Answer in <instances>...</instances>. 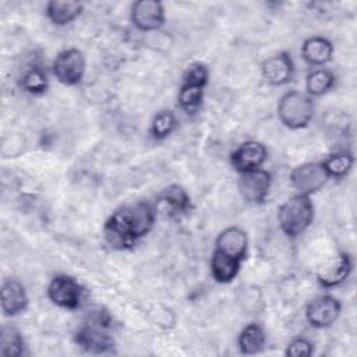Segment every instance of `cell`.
<instances>
[{
  "mask_svg": "<svg viewBox=\"0 0 357 357\" xmlns=\"http://www.w3.org/2000/svg\"><path fill=\"white\" fill-rule=\"evenodd\" d=\"M156 208L149 201L128 202L114 209L103 225L105 240L116 250L134 247L155 226Z\"/></svg>",
  "mask_w": 357,
  "mask_h": 357,
  "instance_id": "6da1fadb",
  "label": "cell"
},
{
  "mask_svg": "<svg viewBox=\"0 0 357 357\" xmlns=\"http://www.w3.org/2000/svg\"><path fill=\"white\" fill-rule=\"evenodd\" d=\"M75 344L91 354L112 351L114 339L112 335V318L105 311H92L74 333Z\"/></svg>",
  "mask_w": 357,
  "mask_h": 357,
  "instance_id": "7a4b0ae2",
  "label": "cell"
},
{
  "mask_svg": "<svg viewBox=\"0 0 357 357\" xmlns=\"http://www.w3.org/2000/svg\"><path fill=\"white\" fill-rule=\"evenodd\" d=\"M315 208L311 197L294 194L278 208V223L289 238H297L312 223Z\"/></svg>",
  "mask_w": 357,
  "mask_h": 357,
  "instance_id": "3957f363",
  "label": "cell"
},
{
  "mask_svg": "<svg viewBox=\"0 0 357 357\" xmlns=\"http://www.w3.org/2000/svg\"><path fill=\"white\" fill-rule=\"evenodd\" d=\"M279 121L289 130L305 128L314 119L315 105L311 96L300 91L284 92L276 106Z\"/></svg>",
  "mask_w": 357,
  "mask_h": 357,
  "instance_id": "277c9868",
  "label": "cell"
},
{
  "mask_svg": "<svg viewBox=\"0 0 357 357\" xmlns=\"http://www.w3.org/2000/svg\"><path fill=\"white\" fill-rule=\"evenodd\" d=\"M46 293L54 305L74 311L81 307L85 289L74 276L60 273L52 278Z\"/></svg>",
  "mask_w": 357,
  "mask_h": 357,
  "instance_id": "5b68a950",
  "label": "cell"
},
{
  "mask_svg": "<svg viewBox=\"0 0 357 357\" xmlns=\"http://www.w3.org/2000/svg\"><path fill=\"white\" fill-rule=\"evenodd\" d=\"M85 54L77 47H70L59 52L52 63L53 75L60 84L67 86L78 85L85 75Z\"/></svg>",
  "mask_w": 357,
  "mask_h": 357,
  "instance_id": "8992f818",
  "label": "cell"
},
{
  "mask_svg": "<svg viewBox=\"0 0 357 357\" xmlns=\"http://www.w3.org/2000/svg\"><path fill=\"white\" fill-rule=\"evenodd\" d=\"M331 180L322 162H305L290 172V184L296 194L311 197Z\"/></svg>",
  "mask_w": 357,
  "mask_h": 357,
  "instance_id": "52a82bcc",
  "label": "cell"
},
{
  "mask_svg": "<svg viewBox=\"0 0 357 357\" xmlns=\"http://www.w3.org/2000/svg\"><path fill=\"white\" fill-rule=\"evenodd\" d=\"M272 187V174L259 167L238 174L237 188L241 198L252 205H261L266 201Z\"/></svg>",
  "mask_w": 357,
  "mask_h": 357,
  "instance_id": "ba28073f",
  "label": "cell"
},
{
  "mask_svg": "<svg viewBox=\"0 0 357 357\" xmlns=\"http://www.w3.org/2000/svg\"><path fill=\"white\" fill-rule=\"evenodd\" d=\"M130 21L141 32H153L166 22L165 6L159 0H138L131 4Z\"/></svg>",
  "mask_w": 357,
  "mask_h": 357,
  "instance_id": "9c48e42d",
  "label": "cell"
},
{
  "mask_svg": "<svg viewBox=\"0 0 357 357\" xmlns=\"http://www.w3.org/2000/svg\"><path fill=\"white\" fill-rule=\"evenodd\" d=\"M342 312V303L331 296L321 294L312 298L305 307L307 322L317 329H325L332 326Z\"/></svg>",
  "mask_w": 357,
  "mask_h": 357,
  "instance_id": "30bf717a",
  "label": "cell"
},
{
  "mask_svg": "<svg viewBox=\"0 0 357 357\" xmlns=\"http://www.w3.org/2000/svg\"><path fill=\"white\" fill-rule=\"evenodd\" d=\"M353 271V261L347 252H339L325 259L317 269V282L324 289H332L343 283Z\"/></svg>",
  "mask_w": 357,
  "mask_h": 357,
  "instance_id": "8fae6325",
  "label": "cell"
},
{
  "mask_svg": "<svg viewBox=\"0 0 357 357\" xmlns=\"http://www.w3.org/2000/svg\"><path fill=\"white\" fill-rule=\"evenodd\" d=\"M248 234L244 229L229 226L218 234L213 251L243 264L248 257Z\"/></svg>",
  "mask_w": 357,
  "mask_h": 357,
  "instance_id": "7c38bea8",
  "label": "cell"
},
{
  "mask_svg": "<svg viewBox=\"0 0 357 357\" xmlns=\"http://www.w3.org/2000/svg\"><path fill=\"white\" fill-rule=\"evenodd\" d=\"M261 74L264 79L273 86H283L293 81L296 74V66L289 52H279L261 64Z\"/></svg>",
  "mask_w": 357,
  "mask_h": 357,
  "instance_id": "4fadbf2b",
  "label": "cell"
},
{
  "mask_svg": "<svg viewBox=\"0 0 357 357\" xmlns=\"http://www.w3.org/2000/svg\"><path fill=\"white\" fill-rule=\"evenodd\" d=\"M268 159V149L259 141H245L230 153V165L240 174L262 167Z\"/></svg>",
  "mask_w": 357,
  "mask_h": 357,
  "instance_id": "5bb4252c",
  "label": "cell"
},
{
  "mask_svg": "<svg viewBox=\"0 0 357 357\" xmlns=\"http://www.w3.org/2000/svg\"><path fill=\"white\" fill-rule=\"evenodd\" d=\"M29 298L24 284L14 278L3 280L0 287V308L4 317H17L28 307Z\"/></svg>",
  "mask_w": 357,
  "mask_h": 357,
  "instance_id": "9a60e30c",
  "label": "cell"
},
{
  "mask_svg": "<svg viewBox=\"0 0 357 357\" xmlns=\"http://www.w3.org/2000/svg\"><path fill=\"white\" fill-rule=\"evenodd\" d=\"M301 57L312 67H324L333 57V45L325 36H310L301 45Z\"/></svg>",
  "mask_w": 357,
  "mask_h": 357,
  "instance_id": "2e32d148",
  "label": "cell"
},
{
  "mask_svg": "<svg viewBox=\"0 0 357 357\" xmlns=\"http://www.w3.org/2000/svg\"><path fill=\"white\" fill-rule=\"evenodd\" d=\"M84 11V4L79 1L52 0L46 4L45 13L47 20L56 26H64L75 21Z\"/></svg>",
  "mask_w": 357,
  "mask_h": 357,
  "instance_id": "e0dca14e",
  "label": "cell"
},
{
  "mask_svg": "<svg viewBox=\"0 0 357 357\" xmlns=\"http://www.w3.org/2000/svg\"><path fill=\"white\" fill-rule=\"evenodd\" d=\"M265 343H266L265 329L257 322L247 324L240 331L237 337L238 350L241 354H245V356L258 354L265 347Z\"/></svg>",
  "mask_w": 357,
  "mask_h": 357,
  "instance_id": "ac0fdd59",
  "label": "cell"
},
{
  "mask_svg": "<svg viewBox=\"0 0 357 357\" xmlns=\"http://www.w3.org/2000/svg\"><path fill=\"white\" fill-rule=\"evenodd\" d=\"M241 268V262L227 258L216 251H212L211 261H209V271L211 276L216 283L220 284H229L231 283Z\"/></svg>",
  "mask_w": 357,
  "mask_h": 357,
  "instance_id": "d6986e66",
  "label": "cell"
},
{
  "mask_svg": "<svg viewBox=\"0 0 357 357\" xmlns=\"http://www.w3.org/2000/svg\"><path fill=\"white\" fill-rule=\"evenodd\" d=\"M336 84V75L325 67L314 68L307 74L305 78V91L307 95L314 96H322L326 92H329Z\"/></svg>",
  "mask_w": 357,
  "mask_h": 357,
  "instance_id": "ffe728a7",
  "label": "cell"
},
{
  "mask_svg": "<svg viewBox=\"0 0 357 357\" xmlns=\"http://www.w3.org/2000/svg\"><path fill=\"white\" fill-rule=\"evenodd\" d=\"M25 353V339L14 325H3L0 329V356L21 357Z\"/></svg>",
  "mask_w": 357,
  "mask_h": 357,
  "instance_id": "44dd1931",
  "label": "cell"
},
{
  "mask_svg": "<svg viewBox=\"0 0 357 357\" xmlns=\"http://www.w3.org/2000/svg\"><path fill=\"white\" fill-rule=\"evenodd\" d=\"M158 202L166 204L173 213H185L191 209V197L180 184H170L158 195Z\"/></svg>",
  "mask_w": 357,
  "mask_h": 357,
  "instance_id": "7402d4cb",
  "label": "cell"
},
{
  "mask_svg": "<svg viewBox=\"0 0 357 357\" xmlns=\"http://www.w3.org/2000/svg\"><path fill=\"white\" fill-rule=\"evenodd\" d=\"M204 86L181 84L177 95L178 107L188 116L197 114L204 102Z\"/></svg>",
  "mask_w": 357,
  "mask_h": 357,
  "instance_id": "603a6c76",
  "label": "cell"
},
{
  "mask_svg": "<svg viewBox=\"0 0 357 357\" xmlns=\"http://www.w3.org/2000/svg\"><path fill=\"white\" fill-rule=\"evenodd\" d=\"M177 126H178V121L176 114L172 110L163 109V110H159L152 117L149 134L155 141H163L173 134Z\"/></svg>",
  "mask_w": 357,
  "mask_h": 357,
  "instance_id": "cb8c5ba5",
  "label": "cell"
},
{
  "mask_svg": "<svg viewBox=\"0 0 357 357\" xmlns=\"http://www.w3.org/2000/svg\"><path fill=\"white\" fill-rule=\"evenodd\" d=\"M322 165L331 178H343L351 172L354 158L353 153L349 151H336L331 153L326 159H324Z\"/></svg>",
  "mask_w": 357,
  "mask_h": 357,
  "instance_id": "d4e9b609",
  "label": "cell"
},
{
  "mask_svg": "<svg viewBox=\"0 0 357 357\" xmlns=\"http://www.w3.org/2000/svg\"><path fill=\"white\" fill-rule=\"evenodd\" d=\"M18 86L31 95H43L49 89L47 74L40 67H31L18 79Z\"/></svg>",
  "mask_w": 357,
  "mask_h": 357,
  "instance_id": "484cf974",
  "label": "cell"
},
{
  "mask_svg": "<svg viewBox=\"0 0 357 357\" xmlns=\"http://www.w3.org/2000/svg\"><path fill=\"white\" fill-rule=\"evenodd\" d=\"M209 81V70L204 63H191L181 78V84H190L197 86H206Z\"/></svg>",
  "mask_w": 357,
  "mask_h": 357,
  "instance_id": "4316f807",
  "label": "cell"
},
{
  "mask_svg": "<svg viewBox=\"0 0 357 357\" xmlns=\"http://www.w3.org/2000/svg\"><path fill=\"white\" fill-rule=\"evenodd\" d=\"M284 354L287 357H310L314 354V343L304 336L293 337L287 343Z\"/></svg>",
  "mask_w": 357,
  "mask_h": 357,
  "instance_id": "83f0119b",
  "label": "cell"
}]
</instances>
